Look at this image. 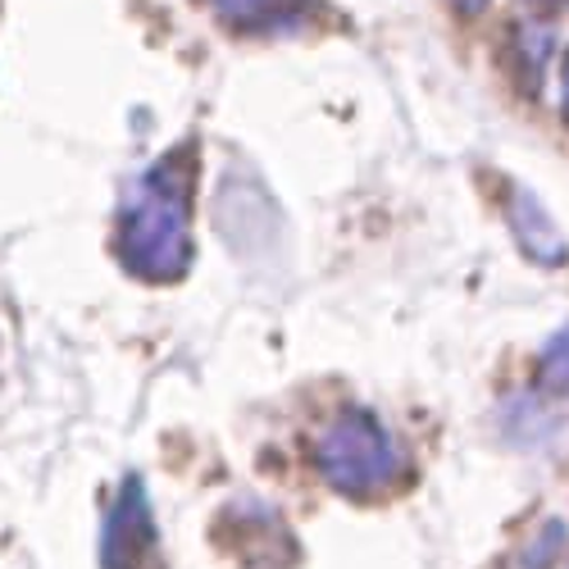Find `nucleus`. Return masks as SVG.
<instances>
[{
	"label": "nucleus",
	"mask_w": 569,
	"mask_h": 569,
	"mask_svg": "<svg viewBox=\"0 0 569 569\" xmlns=\"http://www.w3.org/2000/svg\"><path fill=\"white\" fill-rule=\"evenodd\" d=\"M192 151H169L123 192L114 251L137 278L169 282L192 260Z\"/></svg>",
	"instance_id": "nucleus-1"
},
{
	"label": "nucleus",
	"mask_w": 569,
	"mask_h": 569,
	"mask_svg": "<svg viewBox=\"0 0 569 569\" xmlns=\"http://www.w3.org/2000/svg\"><path fill=\"white\" fill-rule=\"evenodd\" d=\"M319 469L347 497H378L397 488V479L406 473V460L392 433L373 415L347 410L319 438Z\"/></svg>",
	"instance_id": "nucleus-2"
},
{
	"label": "nucleus",
	"mask_w": 569,
	"mask_h": 569,
	"mask_svg": "<svg viewBox=\"0 0 569 569\" xmlns=\"http://www.w3.org/2000/svg\"><path fill=\"white\" fill-rule=\"evenodd\" d=\"M106 569H160V542L151 529V506L141 483H128L110 510Z\"/></svg>",
	"instance_id": "nucleus-3"
},
{
	"label": "nucleus",
	"mask_w": 569,
	"mask_h": 569,
	"mask_svg": "<svg viewBox=\"0 0 569 569\" xmlns=\"http://www.w3.org/2000/svg\"><path fill=\"white\" fill-rule=\"evenodd\" d=\"M214 10L242 32H292L310 19L315 0H214Z\"/></svg>",
	"instance_id": "nucleus-4"
},
{
	"label": "nucleus",
	"mask_w": 569,
	"mask_h": 569,
	"mask_svg": "<svg viewBox=\"0 0 569 569\" xmlns=\"http://www.w3.org/2000/svg\"><path fill=\"white\" fill-rule=\"evenodd\" d=\"M560 547H565V529H560V525H547V529L529 542L525 556H515V565H525V569H547V565L560 556Z\"/></svg>",
	"instance_id": "nucleus-5"
},
{
	"label": "nucleus",
	"mask_w": 569,
	"mask_h": 569,
	"mask_svg": "<svg viewBox=\"0 0 569 569\" xmlns=\"http://www.w3.org/2000/svg\"><path fill=\"white\" fill-rule=\"evenodd\" d=\"M542 378H547L551 388L569 392V328L547 347V356H542Z\"/></svg>",
	"instance_id": "nucleus-6"
},
{
	"label": "nucleus",
	"mask_w": 569,
	"mask_h": 569,
	"mask_svg": "<svg viewBox=\"0 0 569 569\" xmlns=\"http://www.w3.org/2000/svg\"><path fill=\"white\" fill-rule=\"evenodd\" d=\"M451 6H460V10H469V14H473V10L483 6V0H451Z\"/></svg>",
	"instance_id": "nucleus-7"
}]
</instances>
